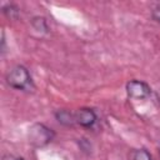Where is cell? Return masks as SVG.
<instances>
[{
    "label": "cell",
    "instance_id": "6da1fadb",
    "mask_svg": "<svg viewBox=\"0 0 160 160\" xmlns=\"http://www.w3.org/2000/svg\"><path fill=\"white\" fill-rule=\"evenodd\" d=\"M6 82L14 89L24 90L31 84V78L26 68L16 65L6 74Z\"/></svg>",
    "mask_w": 160,
    "mask_h": 160
},
{
    "label": "cell",
    "instance_id": "7a4b0ae2",
    "mask_svg": "<svg viewBox=\"0 0 160 160\" xmlns=\"http://www.w3.org/2000/svg\"><path fill=\"white\" fill-rule=\"evenodd\" d=\"M52 136V131L42 124H35L30 129V142L36 146H42L48 144L49 141H51Z\"/></svg>",
    "mask_w": 160,
    "mask_h": 160
},
{
    "label": "cell",
    "instance_id": "3957f363",
    "mask_svg": "<svg viewBox=\"0 0 160 160\" xmlns=\"http://www.w3.org/2000/svg\"><path fill=\"white\" fill-rule=\"evenodd\" d=\"M126 91L130 98L134 99H145L150 95V88L146 82L139 80H131L126 85Z\"/></svg>",
    "mask_w": 160,
    "mask_h": 160
},
{
    "label": "cell",
    "instance_id": "277c9868",
    "mask_svg": "<svg viewBox=\"0 0 160 160\" xmlns=\"http://www.w3.org/2000/svg\"><path fill=\"white\" fill-rule=\"evenodd\" d=\"M74 116H75V122L80 124L84 128H90L96 121V114L94 112L92 109H89V108L79 109L78 111L74 112Z\"/></svg>",
    "mask_w": 160,
    "mask_h": 160
},
{
    "label": "cell",
    "instance_id": "5b68a950",
    "mask_svg": "<svg viewBox=\"0 0 160 160\" xmlns=\"http://www.w3.org/2000/svg\"><path fill=\"white\" fill-rule=\"evenodd\" d=\"M56 119L59 122L64 124V125H72L75 122V116L74 112L69 111V110H60L55 114Z\"/></svg>",
    "mask_w": 160,
    "mask_h": 160
},
{
    "label": "cell",
    "instance_id": "8992f818",
    "mask_svg": "<svg viewBox=\"0 0 160 160\" xmlns=\"http://www.w3.org/2000/svg\"><path fill=\"white\" fill-rule=\"evenodd\" d=\"M129 160H151V156L145 149H138L129 154Z\"/></svg>",
    "mask_w": 160,
    "mask_h": 160
},
{
    "label": "cell",
    "instance_id": "52a82bcc",
    "mask_svg": "<svg viewBox=\"0 0 160 160\" xmlns=\"http://www.w3.org/2000/svg\"><path fill=\"white\" fill-rule=\"evenodd\" d=\"M152 18H154L156 21H159V22H160V5H159V6H156V8L152 10Z\"/></svg>",
    "mask_w": 160,
    "mask_h": 160
},
{
    "label": "cell",
    "instance_id": "ba28073f",
    "mask_svg": "<svg viewBox=\"0 0 160 160\" xmlns=\"http://www.w3.org/2000/svg\"><path fill=\"white\" fill-rule=\"evenodd\" d=\"M2 160H24V159L14 156V155H5V156H2Z\"/></svg>",
    "mask_w": 160,
    "mask_h": 160
},
{
    "label": "cell",
    "instance_id": "9c48e42d",
    "mask_svg": "<svg viewBox=\"0 0 160 160\" xmlns=\"http://www.w3.org/2000/svg\"><path fill=\"white\" fill-rule=\"evenodd\" d=\"M156 94H158V99H159V101H160V89L158 90V92H156Z\"/></svg>",
    "mask_w": 160,
    "mask_h": 160
}]
</instances>
